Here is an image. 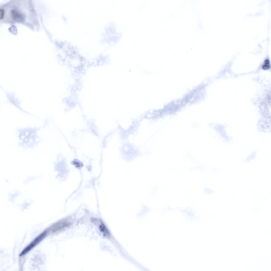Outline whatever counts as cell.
<instances>
[{"label": "cell", "mask_w": 271, "mask_h": 271, "mask_svg": "<svg viewBox=\"0 0 271 271\" xmlns=\"http://www.w3.org/2000/svg\"><path fill=\"white\" fill-rule=\"evenodd\" d=\"M48 229L45 230L37 236L29 245H28L20 253V256L26 254L35 246L40 242L47 236Z\"/></svg>", "instance_id": "cell-1"}, {"label": "cell", "mask_w": 271, "mask_h": 271, "mask_svg": "<svg viewBox=\"0 0 271 271\" xmlns=\"http://www.w3.org/2000/svg\"><path fill=\"white\" fill-rule=\"evenodd\" d=\"M70 225V223L68 220L64 219L53 224L50 227L49 229L52 233H55L68 227Z\"/></svg>", "instance_id": "cell-2"}, {"label": "cell", "mask_w": 271, "mask_h": 271, "mask_svg": "<svg viewBox=\"0 0 271 271\" xmlns=\"http://www.w3.org/2000/svg\"><path fill=\"white\" fill-rule=\"evenodd\" d=\"M11 15L12 19L17 22H22L25 20L24 15L16 9H13L11 10Z\"/></svg>", "instance_id": "cell-3"}, {"label": "cell", "mask_w": 271, "mask_h": 271, "mask_svg": "<svg viewBox=\"0 0 271 271\" xmlns=\"http://www.w3.org/2000/svg\"><path fill=\"white\" fill-rule=\"evenodd\" d=\"M98 226L100 231L103 236L106 237L110 236V231L102 221L100 222Z\"/></svg>", "instance_id": "cell-4"}, {"label": "cell", "mask_w": 271, "mask_h": 271, "mask_svg": "<svg viewBox=\"0 0 271 271\" xmlns=\"http://www.w3.org/2000/svg\"><path fill=\"white\" fill-rule=\"evenodd\" d=\"M263 69L266 70L268 69L270 67V62L268 59H266L264 61V63L262 66Z\"/></svg>", "instance_id": "cell-5"}, {"label": "cell", "mask_w": 271, "mask_h": 271, "mask_svg": "<svg viewBox=\"0 0 271 271\" xmlns=\"http://www.w3.org/2000/svg\"><path fill=\"white\" fill-rule=\"evenodd\" d=\"M0 19L1 20L3 18L4 15V11L3 9L1 8L0 9Z\"/></svg>", "instance_id": "cell-6"}]
</instances>
